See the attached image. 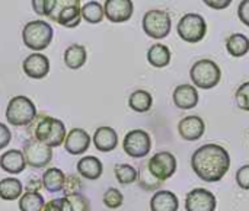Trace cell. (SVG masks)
<instances>
[{"label":"cell","instance_id":"cell-1","mask_svg":"<svg viewBox=\"0 0 249 211\" xmlns=\"http://www.w3.org/2000/svg\"><path fill=\"white\" fill-rule=\"evenodd\" d=\"M191 168L201 181L219 182L231 169V155L223 146L209 143L193 153Z\"/></svg>","mask_w":249,"mask_h":211},{"label":"cell","instance_id":"cell-2","mask_svg":"<svg viewBox=\"0 0 249 211\" xmlns=\"http://www.w3.org/2000/svg\"><path fill=\"white\" fill-rule=\"evenodd\" d=\"M28 133L29 139H35L51 149L61 146L67 136L64 123L45 114L35 117V120L28 125Z\"/></svg>","mask_w":249,"mask_h":211},{"label":"cell","instance_id":"cell-3","mask_svg":"<svg viewBox=\"0 0 249 211\" xmlns=\"http://www.w3.org/2000/svg\"><path fill=\"white\" fill-rule=\"evenodd\" d=\"M36 115L35 104L23 95L12 98L6 108V120L12 127H28Z\"/></svg>","mask_w":249,"mask_h":211},{"label":"cell","instance_id":"cell-4","mask_svg":"<svg viewBox=\"0 0 249 211\" xmlns=\"http://www.w3.org/2000/svg\"><path fill=\"white\" fill-rule=\"evenodd\" d=\"M53 35H54V31H53L51 25L41 19L28 22L22 29L23 44L29 50H34L35 53L45 50L51 44Z\"/></svg>","mask_w":249,"mask_h":211},{"label":"cell","instance_id":"cell-5","mask_svg":"<svg viewBox=\"0 0 249 211\" xmlns=\"http://www.w3.org/2000/svg\"><path fill=\"white\" fill-rule=\"evenodd\" d=\"M190 77L196 88L207 90V89H213L219 85V82L222 79V70L216 61L203 58L193 64V67L190 70Z\"/></svg>","mask_w":249,"mask_h":211},{"label":"cell","instance_id":"cell-6","mask_svg":"<svg viewBox=\"0 0 249 211\" xmlns=\"http://www.w3.org/2000/svg\"><path fill=\"white\" fill-rule=\"evenodd\" d=\"M178 35L182 41L196 44L200 42L207 34V23L204 18L198 13H187L184 15L177 26Z\"/></svg>","mask_w":249,"mask_h":211},{"label":"cell","instance_id":"cell-7","mask_svg":"<svg viewBox=\"0 0 249 211\" xmlns=\"http://www.w3.org/2000/svg\"><path fill=\"white\" fill-rule=\"evenodd\" d=\"M172 29V19L165 10H149L143 16V31L153 39L166 38Z\"/></svg>","mask_w":249,"mask_h":211},{"label":"cell","instance_id":"cell-8","mask_svg":"<svg viewBox=\"0 0 249 211\" xmlns=\"http://www.w3.org/2000/svg\"><path fill=\"white\" fill-rule=\"evenodd\" d=\"M124 152L134 159L146 158L152 150V139L150 134L144 130H131L125 134L123 141Z\"/></svg>","mask_w":249,"mask_h":211},{"label":"cell","instance_id":"cell-9","mask_svg":"<svg viewBox=\"0 0 249 211\" xmlns=\"http://www.w3.org/2000/svg\"><path fill=\"white\" fill-rule=\"evenodd\" d=\"M22 153L25 156L26 165L34 169L45 168L53 159V149L35 139H28L23 143Z\"/></svg>","mask_w":249,"mask_h":211},{"label":"cell","instance_id":"cell-10","mask_svg":"<svg viewBox=\"0 0 249 211\" xmlns=\"http://www.w3.org/2000/svg\"><path fill=\"white\" fill-rule=\"evenodd\" d=\"M147 166L155 178H158L160 182H165L174 176V174L177 172L178 163H177V158L171 152L163 150V152H158L156 155H153L147 160Z\"/></svg>","mask_w":249,"mask_h":211},{"label":"cell","instance_id":"cell-11","mask_svg":"<svg viewBox=\"0 0 249 211\" xmlns=\"http://www.w3.org/2000/svg\"><path fill=\"white\" fill-rule=\"evenodd\" d=\"M217 198L206 188H194L185 197L187 211H216Z\"/></svg>","mask_w":249,"mask_h":211},{"label":"cell","instance_id":"cell-12","mask_svg":"<svg viewBox=\"0 0 249 211\" xmlns=\"http://www.w3.org/2000/svg\"><path fill=\"white\" fill-rule=\"evenodd\" d=\"M134 12L133 0H105L104 13L105 18L114 23L127 22Z\"/></svg>","mask_w":249,"mask_h":211},{"label":"cell","instance_id":"cell-13","mask_svg":"<svg viewBox=\"0 0 249 211\" xmlns=\"http://www.w3.org/2000/svg\"><path fill=\"white\" fill-rule=\"evenodd\" d=\"M22 69L28 77L39 80L50 73V60L41 53H32L23 60Z\"/></svg>","mask_w":249,"mask_h":211},{"label":"cell","instance_id":"cell-14","mask_svg":"<svg viewBox=\"0 0 249 211\" xmlns=\"http://www.w3.org/2000/svg\"><path fill=\"white\" fill-rule=\"evenodd\" d=\"M178 133L185 141H197L206 133L204 120L198 115H188L178 124Z\"/></svg>","mask_w":249,"mask_h":211},{"label":"cell","instance_id":"cell-15","mask_svg":"<svg viewBox=\"0 0 249 211\" xmlns=\"http://www.w3.org/2000/svg\"><path fill=\"white\" fill-rule=\"evenodd\" d=\"M92 139L88 134L86 130L83 128H71L64 140V149L67 153L73 155V156H79L83 155L85 152H88V149L90 147Z\"/></svg>","mask_w":249,"mask_h":211},{"label":"cell","instance_id":"cell-16","mask_svg":"<svg viewBox=\"0 0 249 211\" xmlns=\"http://www.w3.org/2000/svg\"><path fill=\"white\" fill-rule=\"evenodd\" d=\"M172 99H174V104L177 108L188 111V109H193L197 106L200 96H198V90L194 85L184 83V85H179L175 88Z\"/></svg>","mask_w":249,"mask_h":211},{"label":"cell","instance_id":"cell-17","mask_svg":"<svg viewBox=\"0 0 249 211\" xmlns=\"http://www.w3.org/2000/svg\"><path fill=\"white\" fill-rule=\"evenodd\" d=\"M93 146L102 153H108L117 149L118 134L112 127H99L93 134Z\"/></svg>","mask_w":249,"mask_h":211},{"label":"cell","instance_id":"cell-18","mask_svg":"<svg viewBox=\"0 0 249 211\" xmlns=\"http://www.w3.org/2000/svg\"><path fill=\"white\" fill-rule=\"evenodd\" d=\"M26 166L28 165H26V160H25L22 150H16V149L6 150L0 156V168L6 174H12V175L22 174Z\"/></svg>","mask_w":249,"mask_h":211},{"label":"cell","instance_id":"cell-19","mask_svg":"<svg viewBox=\"0 0 249 211\" xmlns=\"http://www.w3.org/2000/svg\"><path fill=\"white\" fill-rule=\"evenodd\" d=\"M76 169H77V174L82 178L89 179V181H96L104 174V165L95 156H85V158H82L77 162Z\"/></svg>","mask_w":249,"mask_h":211},{"label":"cell","instance_id":"cell-20","mask_svg":"<svg viewBox=\"0 0 249 211\" xmlns=\"http://www.w3.org/2000/svg\"><path fill=\"white\" fill-rule=\"evenodd\" d=\"M178 209H179V200L172 191L159 190L150 198L152 211H178Z\"/></svg>","mask_w":249,"mask_h":211},{"label":"cell","instance_id":"cell-21","mask_svg":"<svg viewBox=\"0 0 249 211\" xmlns=\"http://www.w3.org/2000/svg\"><path fill=\"white\" fill-rule=\"evenodd\" d=\"M86 58H88L86 48L80 44H73V45L67 47L64 51V64L70 70H77V69L83 67L86 63Z\"/></svg>","mask_w":249,"mask_h":211},{"label":"cell","instance_id":"cell-22","mask_svg":"<svg viewBox=\"0 0 249 211\" xmlns=\"http://www.w3.org/2000/svg\"><path fill=\"white\" fill-rule=\"evenodd\" d=\"M41 181H42V188H45L48 193H58L63 191L66 174L58 168H48L42 174Z\"/></svg>","mask_w":249,"mask_h":211},{"label":"cell","instance_id":"cell-23","mask_svg":"<svg viewBox=\"0 0 249 211\" xmlns=\"http://www.w3.org/2000/svg\"><path fill=\"white\" fill-rule=\"evenodd\" d=\"M23 194V185L18 178H4L0 181V198L4 201L19 200Z\"/></svg>","mask_w":249,"mask_h":211},{"label":"cell","instance_id":"cell-24","mask_svg":"<svg viewBox=\"0 0 249 211\" xmlns=\"http://www.w3.org/2000/svg\"><path fill=\"white\" fill-rule=\"evenodd\" d=\"M147 61L156 69H163L171 63V50L163 44H155L147 51Z\"/></svg>","mask_w":249,"mask_h":211},{"label":"cell","instance_id":"cell-25","mask_svg":"<svg viewBox=\"0 0 249 211\" xmlns=\"http://www.w3.org/2000/svg\"><path fill=\"white\" fill-rule=\"evenodd\" d=\"M152 105H153L152 95L147 90H143V89H139V90L133 92L130 95V98H128V106L134 112H139V114L150 111Z\"/></svg>","mask_w":249,"mask_h":211},{"label":"cell","instance_id":"cell-26","mask_svg":"<svg viewBox=\"0 0 249 211\" xmlns=\"http://www.w3.org/2000/svg\"><path fill=\"white\" fill-rule=\"evenodd\" d=\"M226 50L232 57H244L249 51V38L244 34H232L226 41Z\"/></svg>","mask_w":249,"mask_h":211},{"label":"cell","instance_id":"cell-27","mask_svg":"<svg viewBox=\"0 0 249 211\" xmlns=\"http://www.w3.org/2000/svg\"><path fill=\"white\" fill-rule=\"evenodd\" d=\"M137 182H139V187L144 191H159L160 187L163 185V182H160L158 178L152 175V172L149 171L147 162H142L137 171Z\"/></svg>","mask_w":249,"mask_h":211},{"label":"cell","instance_id":"cell-28","mask_svg":"<svg viewBox=\"0 0 249 211\" xmlns=\"http://www.w3.org/2000/svg\"><path fill=\"white\" fill-rule=\"evenodd\" d=\"M82 20V12H80V4L79 6H69L64 7L55 18L54 22L60 23L61 26L66 28H76L79 26Z\"/></svg>","mask_w":249,"mask_h":211},{"label":"cell","instance_id":"cell-29","mask_svg":"<svg viewBox=\"0 0 249 211\" xmlns=\"http://www.w3.org/2000/svg\"><path fill=\"white\" fill-rule=\"evenodd\" d=\"M45 206V200L39 193H23L19 198V210L20 211H42Z\"/></svg>","mask_w":249,"mask_h":211},{"label":"cell","instance_id":"cell-30","mask_svg":"<svg viewBox=\"0 0 249 211\" xmlns=\"http://www.w3.org/2000/svg\"><path fill=\"white\" fill-rule=\"evenodd\" d=\"M80 12H82V18L89 22V23H99L104 20L105 18V13H104V6L99 3V1H89V3H85L82 7H80Z\"/></svg>","mask_w":249,"mask_h":211},{"label":"cell","instance_id":"cell-31","mask_svg":"<svg viewBox=\"0 0 249 211\" xmlns=\"http://www.w3.org/2000/svg\"><path fill=\"white\" fill-rule=\"evenodd\" d=\"M114 174L117 181L121 185H131L137 181V169L127 163H118L114 168Z\"/></svg>","mask_w":249,"mask_h":211},{"label":"cell","instance_id":"cell-32","mask_svg":"<svg viewBox=\"0 0 249 211\" xmlns=\"http://www.w3.org/2000/svg\"><path fill=\"white\" fill-rule=\"evenodd\" d=\"M83 190V182L82 176L79 174H69L66 175L64 187H63V194L66 195H73V194H82Z\"/></svg>","mask_w":249,"mask_h":211},{"label":"cell","instance_id":"cell-33","mask_svg":"<svg viewBox=\"0 0 249 211\" xmlns=\"http://www.w3.org/2000/svg\"><path fill=\"white\" fill-rule=\"evenodd\" d=\"M104 204L107 209L109 210H117L123 206L124 203V197H123V193L117 188H108L104 194V198H102Z\"/></svg>","mask_w":249,"mask_h":211},{"label":"cell","instance_id":"cell-34","mask_svg":"<svg viewBox=\"0 0 249 211\" xmlns=\"http://www.w3.org/2000/svg\"><path fill=\"white\" fill-rule=\"evenodd\" d=\"M42 211H73L71 204L67 200V197H60V198H53L45 203Z\"/></svg>","mask_w":249,"mask_h":211},{"label":"cell","instance_id":"cell-35","mask_svg":"<svg viewBox=\"0 0 249 211\" xmlns=\"http://www.w3.org/2000/svg\"><path fill=\"white\" fill-rule=\"evenodd\" d=\"M235 99H236L238 106L242 111H249V82L242 83L238 88V90L235 93Z\"/></svg>","mask_w":249,"mask_h":211},{"label":"cell","instance_id":"cell-36","mask_svg":"<svg viewBox=\"0 0 249 211\" xmlns=\"http://www.w3.org/2000/svg\"><path fill=\"white\" fill-rule=\"evenodd\" d=\"M66 197L70 201L73 211H90V203L85 195L73 194V195H66Z\"/></svg>","mask_w":249,"mask_h":211},{"label":"cell","instance_id":"cell-37","mask_svg":"<svg viewBox=\"0 0 249 211\" xmlns=\"http://www.w3.org/2000/svg\"><path fill=\"white\" fill-rule=\"evenodd\" d=\"M32 9L36 15L50 18L54 10V0H32Z\"/></svg>","mask_w":249,"mask_h":211},{"label":"cell","instance_id":"cell-38","mask_svg":"<svg viewBox=\"0 0 249 211\" xmlns=\"http://www.w3.org/2000/svg\"><path fill=\"white\" fill-rule=\"evenodd\" d=\"M236 182L239 188L249 191V165H244L236 172Z\"/></svg>","mask_w":249,"mask_h":211},{"label":"cell","instance_id":"cell-39","mask_svg":"<svg viewBox=\"0 0 249 211\" xmlns=\"http://www.w3.org/2000/svg\"><path fill=\"white\" fill-rule=\"evenodd\" d=\"M80 1L79 0H54V10L50 16V19L55 20L57 15L64 9V7H69V6H79Z\"/></svg>","mask_w":249,"mask_h":211},{"label":"cell","instance_id":"cell-40","mask_svg":"<svg viewBox=\"0 0 249 211\" xmlns=\"http://www.w3.org/2000/svg\"><path fill=\"white\" fill-rule=\"evenodd\" d=\"M12 140V131L9 130L7 125L0 123V150L6 149Z\"/></svg>","mask_w":249,"mask_h":211},{"label":"cell","instance_id":"cell-41","mask_svg":"<svg viewBox=\"0 0 249 211\" xmlns=\"http://www.w3.org/2000/svg\"><path fill=\"white\" fill-rule=\"evenodd\" d=\"M238 16L244 25L249 28V0H242L238 7Z\"/></svg>","mask_w":249,"mask_h":211},{"label":"cell","instance_id":"cell-42","mask_svg":"<svg viewBox=\"0 0 249 211\" xmlns=\"http://www.w3.org/2000/svg\"><path fill=\"white\" fill-rule=\"evenodd\" d=\"M209 7L212 9H216V10H223L226 9L228 6H231L232 0H203Z\"/></svg>","mask_w":249,"mask_h":211},{"label":"cell","instance_id":"cell-43","mask_svg":"<svg viewBox=\"0 0 249 211\" xmlns=\"http://www.w3.org/2000/svg\"><path fill=\"white\" fill-rule=\"evenodd\" d=\"M41 187H42V181H39V179H31L26 184L25 188H26L28 193H38L41 190Z\"/></svg>","mask_w":249,"mask_h":211},{"label":"cell","instance_id":"cell-44","mask_svg":"<svg viewBox=\"0 0 249 211\" xmlns=\"http://www.w3.org/2000/svg\"><path fill=\"white\" fill-rule=\"evenodd\" d=\"M79 1H82V0H79Z\"/></svg>","mask_w":249,"mask_h":211}]
</instances>
